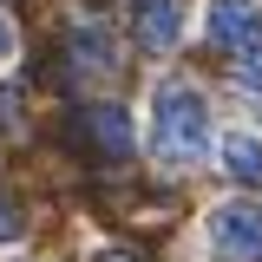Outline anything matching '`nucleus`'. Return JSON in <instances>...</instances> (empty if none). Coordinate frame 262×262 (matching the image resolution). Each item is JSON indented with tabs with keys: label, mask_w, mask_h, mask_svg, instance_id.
<instances>
[{
	"label": "nucleus",
	"mask_w": 262,
	"mask_h": 262,
	"mask_svg": "<svg viewBox=\"0 0 262 262\" xmlns=\"http://www.w3.org/2000/svg\"><path fill=\"white\" fill-rule=\"evenodd\" d=\"M27 112H20V85H0V131H20Z\"/></svg>",
	"instance_id": "6e6552de"
},
{
	"label": "nucleus",
	"mask_w": 262,
	"mask_h": 262,
	"mask_svg": "<svg viewBox=\"0 0 262 262\" xmlns=\"http://www.w3.org/2000/svg\"><path fill=\"white\" fill-rule=\"evenodd\" d=\"M203 33H210V46H223L236 59H262V7L256 0H210Z\"/></svg>",
	"instance_id": "f03ea898"
},
{
	"label": "nucleus",
	"mask_w": 262,
	"mask_h": 262,
	"mask_svg": "<svg viewBox=\"0 0 262 262\" xmlns=\"http://www.w3.org/2000/svg\"><path fill=\"white\" fill-rule=\"evenodd\" d=\"M0 59H13V20L0 13Z\"/></svg>",
	"instance_id": "9d476101"
},
{
	"label": "nucleus",
	"mask_w": 262,
	"mask_h": 262,
	"mask_svg": "<svg viewBox=\"0 0 262 262\" xmlns=\"http://www.w3.org/2000/svg\"><path fill=\"white\" fill-rule=\"evenodd\" d=\"M98 262H138L131 249H98Z\"/></svg>",
	"instance_id": "9b49d317"
},
{
	"label": "nucleus",
	"mask_w": 262,
	"mask_h": 262,
	"mask_svg": "<svg viewBox=\"0 0 262 262\" xmlns=\"http://www.w3.org/2000/svg\"><path fill=\"white\" fill-rule=\"evenodd\" d=\"M66 53H72L79 72H112V66H118V46H112V33H105V27H72Z\"/></svg>",
	"instance_id": "0eeeda50"
},
{
	"label": "nucleus",
	"mask_w": 262,
	"mask_h": 262,
	"mask_svg": "<svg viewBox=\"0 0 262 262\" xmlns=\"http://www.w3.org/2000/svg\"><path fill=\"white\" fill-rule=\"evenodd\" d=\"M177 39H184V0H138V46L170 53Z\"/></svg>",
	"instance_id": "39448f33"
},
{
	"label": "nucleus",
	"mask_w": 262,
	"mask_h": 262,
	"mask_svg": "<svg viewBox=\"0 0 262 262\" xmlns=\"http://www.w3.org/2000/svg\"><path fill=\"white\" fill-rule=\"evenodd\" d=\"M72 131H79L85 151H98L105 164H125L131 158V118H125V105H85V112L72 118Z\"/></svg>",
	"instance_id": "20e7f679"
},
{
	"label": "nucleus",
	"mask_w": 262,
	"mask_h": 262,
	"mask_svg": "<svg viewBox=\"0 0 262 262\" xmlns=\"http://www.w3.org/2000/svg\"><path fill=\"white\" fill-rule=\"evenodd\" d=\"M151 144L170 164H196L210 151V105L190 79H164L151 98Z\"/></svg>",
	"instance_id": "f257e3e1"
},
{
	"label": "nucleus",
	"mask_w": 262,
	"mask_h": 262,
	"mask_svg": "<svg viewBox=\"0 0 262 262\" xmlns=\"http://www.w3.org/2000/svg\"><path fill=\"white\" fill-rule=\"evenodd\" d=\"M216 158H223L229 184H243V190L262 184V138H256V131H229L223 144H216Z\"/></svg>",
	"instance_id": "423d86ee"
},
{
	"label": "nucleus",
	"mask_w": 262,
	"mask_h": 262,
	"mask_svg": "<svg viewBox=\"0 0 262 262\" xmlns=\"http://www.w3.org/2000/svg\"><path fill=\"white\" fill-rule=\"evenodd\" d=\"M203 229H210V249L223 262H262V210L256 203H216Z\"/></svg>",
	"instance_id": "7ed1b4c3"
},
{
	"label": "nucleus",
	"mask_w": 262,
	"mask_h": 262,
	"mask_svg": "<svg viewBox=\"0 0 262 262\" xmlns=\"http://www.w3.org/2000/svg\"><path fill=\"white\" fill-rule=\"evenodd\" d=\"M20 229H27V216H20V203H13V196H0V243H13Z\"/></svg>",
	"instance_id": "1a4fd4ad"
}]
</instances>
